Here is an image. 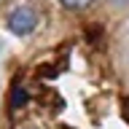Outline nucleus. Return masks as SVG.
I'll list each match as a JSON object with an SVG mask.
<instances>
[{
  "instance_id": "nucleus-2",
  "label": "nucleus",
  "mask_w": 129,
  "mask_h": 129,
  "mask_svg": "<svg viewBox=\"0 0 129 129\" xmlns=\"http://www.w3.org/2000/svg\"><path fill=\"white\" fill-rule=\"evenodd\" d=\"M62 6H67V8H81V6H86V3H91V0H59Z\"/></svg>"
},
{
  "instance_id": "nucleus-3",
  "label": "nucleus",
  "mask_w": 129,
  "mask_h": 129,
  "mask_svg": "<svg viewBox=\"0 0 129 129\" xmlns=\"http://www.w3.org/2000/svg\"><path fill=\"white\" fill-rule=\"evenodd\" d=\"M0 54H3V43H0Z\"/></svg>"
},
{
  "instance_id": "nucleus-4",
  "label": "nucleus",
  "mask_w": 129,
  "mask_h": 129,
  "mask_svg": "<svg viewBox=\"0 0 129 129\" xmlns=\"http://www.w3.org/2000/svg\"><path fill=\"white\" fill-rule=\"evenodd\" d=\"M118 3H129V0H118Z\"/></svg>"
},
{
  "instance_id": "nucleus-1",
  "label": "nucleus",
  "mask_w": 129,
  "mask_h": 129,
  "mask_svg": "<svg viewBox=\"0 0 129 129\" xmlns=\"http://www.w3.org/2000/svg\"><path fill=\"white\" fill-rule=\"evenodd\" d=\"M8 30L14 32V35H19V38H27L30 32L38 30V24H40V14L35 11L32 6H16L11 14H8Z\"/></svg>"
}]
</instances>
